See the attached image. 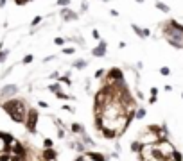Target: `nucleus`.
Returning <instances> with one entry per match:
<instances>
[{"label":"nucleus","instance_id":"aec40b11","mask_svg":"<svg viewBox=\"0 0 183 161\" xmlns=\"http://www.w3.org/2000/svg\"><path fill=\"white\" fill-rule=\"evenodd\" d=\"M56 134H58V138H59V140H63V138H65V129L63 127H56Z\"/></svg>","mask_w":183,"mask_h":161},{"label":"nucleus","instance_id":"cd10ccee","mask_svg":"<svg viewBox=\"0 0 183 161\" xmlns=\"http://www.w3.org/2000/svg\"><path fill=\"white\" fill-rule=\"evenodd\" d=\"M27 2H32V0H14V4H16V6H25Z\"/></svg>","mask_w":183,"mask_h":161},{"label":"nucleus","instance_id":"72a5a7b5","mask_svg":"<svg viewBox=\"0 0 183 161\" xmlns=\"http://www.w3.org/2000/svg\"><path fill=\"white\" fill-rule=\"evenodd\" d=\"M52 59H54V56H49V57H45L43 61H45V63H49V61H52Z\"/></svg>","mask_w":183,"mask_h":161},{"label":"nucleus","instance_id":"f257e3e1","mask_svg":"<svg viewBox=\"0 0 183 161\" xmlns=\"http://www.w3.org/2000/svg\"><path fill=\"white\" fill-rule=\"evenodd\" d=\"M0 107H2L7 114H9V118L16 124H24L25 122V117H27V104L25 100H22L18 97L14 99H9V100H4V102H0Z\"/></svg>","mask_w":183,"mask_h":161},{"label":"nucleus","instance_id":"2eb2a0df","mask_svg":"<svg viewBox=\"0 0 183 161\" xmlns=\"http://www.w3.org/2000/svg\"><path fill=\"white\" fill-rule=\"evenodd\" d=\"M131 29L135 31V34H136V36H140V38H144V29H140L138 25H135V24L131 25Z\"/></svg>","mask_w":183,"mask_h":161},{"label":"nucleus","instance_id":"4be33fe9","mask_svg":"<svg viewBox=\"0 0 183 161\" xmlns=\"http://www.w3.org/2000/svg\"><path fill=\"white\" fill-rule=\"evenodd\" d=\"M32 54H27V56H24V59H22V63H24V64H29V63H32Z\"/></svg>","mask_w":183,"mask_h":161},{"label":"nucleus","instance_id":"c9c22d12","mask_svg":"<svg viewBox=\"0 0 183 161\" xmlns=\"http://www.w3.org/2000/svg\"><path fill=\"white\" fill-rule=\"evenodd\" d=\"M102 2H108V0H102Z\"/></svg>","mask_w":183,"mask_h":161},{"label":"nucleus","instance_id":"39448f33","mask_svg":"<svg viewBox=\"0 0 183 161\" xmlns=\"http://www.w3.org/2000/svg\"><path fill=\"white\" fill-rule=\"evenodd\" d=\"M106 49H108L106 41H102V39H101L97 47L92 49V56H94V57H104V56H106Z\"/></svg>","mask_w":183,"mask_h":161},{"label":"nucleus","instance_id":"20e7f679","mask_svg":"<svg viewBox=\"0 0 183 161\" xmlns=\"http://www.w3.org/2000/svg\"><path fill=\"white\" fill-rule=\"evenodd\" d=\"M40 161H58V150L52 149H43L40 154Z\"/></svg>","mask_w":183,"mask_h":161},{"label":"nucleus","instance_id":"6ab92c4d","mask_svg":"<svg viewBox=\"0 0 183 161\" xmlns=\"http://www.w3.org/2000/svg\"><path fill=\"white\" fill-rule=\"evenodd\" d=\"M56 4H58L61 9H63V7H70V0H58Z\"/></svg>","mask_w":183,"mask_h":161},{"label":"nucleus","instance_id":"393cba45","mask_svg":"<svg viewBox=\"0 0 183 161\" xmlns=\"http://www.w3.org/2000/svg\"><path fill=\"white\" fill-rule=\"evenodd\" d=\"M156 7H158L160 11H164V13H167V11H169V7H167L165 4H162V2H156Z\"/></svg>","mask_w":183,"mask_h":161},{"label":"nucleus","instance_id":"0eeeda50","mask_svg":"<svg viewBox=\"0 0 183 161\" xmlns=\"http://www.w3.org/2000/svg\"><path fill=\"white\" fill-rule=\"evenodd\" d=\"M11 138L13 136L7 134V132H0V156L7 152V142L11 140Z\"/></svg>","mask_w":183,"mask_h":161},{"label":"nucleus","instance_id":"c85d7f7f","mask_svg":"<svg viewBox=\"0 0 183 161\" xmlns=\"http://www.w3.org/2000/svg\"><path fill=\"white\" fill-rule=\"evenodd\" d=\"M38 106H40V107H43V109H47V107H49V102H45V100H40V102H38Z\"/></svg>","mask_w":183,"mask_h":161},{"label":"nucleus","instance_id":"f03ea898","mask_svg":"<svg viewBox=\"0 0 183 161\" xmlns=\"http://www.w3.org/2000/svg\"><path fill=\"white\" fill-rule=\"evenodd\" d=\"M38 122H40V113H38V109H34V107H29V109H27L25 122H24V125H25L27 132H31V134H36V131H38Z\"/></svg>","mask_w":183,"mask_h":161},{"label":"nucleus","instance_id":"9b49d317","mask_svg":"<svg viewBox=\"0 0 183 161\" xmlns=\"http://www.w3.org/2000/svg\"><path fill=\"white\" fill-rule=\"evenodd\" d=\"M74 68H77V70H83V68H86L88 66V61L86 59H77V61H74V64H72Z\"/></svg>","mask_w":183,"mask_h":161},{"label":"nucleus","instance_id":"473e14b6","mask_svg":"<svg viewBox=\"0 0 183 161\" xmlns=\"http://www.w3.org/2000/svg\"><path fill=\"white\" fill-rule=\"evenodd\" d=\"M160 72H162V75H169V68H162Z\"/></svg>","mask_w":183,"mask_h":161},{"label":"nucleus","instance_id":"f8f14e48","mask_svg":"<svg viewBox=\"0 0 183 161\" xmlns=\"http://www.w3.org/2000/svg\"><path fill=\"white\" fill-rule=\"evenodd\" d=\"M144 117H146V109H144V107H136V111H135V118L142 120Z\"/></svg>","mask_w":183,"mask_h":161},{"label":"nucleus","instance_id":"4468645a","mask_svg":"<svg viewBox=\"0 0 183 161\" xmlns=\"http://www.w3.org/2000/svg\"><path fill=\"white\" fill-rule=\"evenodd\" d=\"M76 161H95V159L90 156V152H86V154H81V156H79Z\"/></svg>","mask_w":183,"mask_h":161},{"label":"nucleus","instance_id":"7ed1b4c3","mask_svg":"<svg viewBox=\"0 0 183 161\" xmlns=\"http://www.w3.org/2000/svg\"><path fill=\"white\" fill-rule=\"evenodd\" d=\"M18 93V86L16 84H6L2 89H0V102L14 99V95Z\"/></svg>","mask_w":183,"mask_h":161},{"label":"nucleus","instance_id":"b1692460","mask_svg":"<svg viewBox=\"0 0 183 161\" xmlns=\"http://www.w3.org/2000/svg\"><path fill=\"white\" fill-rule=\"evenodd\" d=\"M0 161H13V156H11L9 152H6V154L0 156Z\"/></svg>","mask_w":183,"mask_h":161},{"label":"nucleus","instance_id":"bb28decb","mask_svg":"<svg viewBox=\"0 0 183 161\" xmlns=\"http://www.w3.org/2000/svg\"><path fill=\"white\" fill-rule=\"evenodd\" d=\"M54 43H56V45H59V47H63L66 41H65V38H54Z\"/></svg>","mask_w":183,"mask_h":161},{"label":"nucleus","instance_id":"9d476101","mask_svg":"<svg viewBox=\"0 0 183 161\" xmlns=\"http://www.w3.org/2000/svg\"><path fill=\"white\" fill-rule=\"evenodd\" d=\"M49 91H50V93H54V95H58L59 93V91H61V84L56 81V82H52V84H49V88H47Z\"/></svg>","mask_w":183,"mask_h":161},{"label":"nucleus","instance_id":"f3484780","mask_svg":"<svg viewBox=\"0 0 183 161\" xmlns=\"http://www.w3.org/2000/svg\"><path fill=\"white\" fill-rule=\"evenodd\" d=\"M104 75H106V70H102V68H99V70L94 74V77H95V79H104Z\"/></svg>","mask_w":183,"mask_h":161},{"label":"nucleus","instance_id":"2f4dec72","mask_svg":"<svg viewBox=\"0 0 183 161\" xmlns=\"http://www.w3.org/2000/svg\"><path fill=\"white\" fill-rule=\"evenodd\" d=\"M86 9H88V2H83V4H81V11H83V13H84V11H86Z\"/></svg>","mask_w":183,"mask_h":161},{"label":"nucleus","instance_id":"412c9836","mask_svg":"<svg viewBox=\"0 0 183 161\" xmlns=\"http://www.w3.org/2000/svg\"><path fill=\"white\" fill-rule=\"evenodd\" d=\"M58 99H61V100H70V99H74V97H70V95H66V93H63V91H59V93L56 95Z\"/></svg>","mask_w":183,"mask_h":161},{"label":"nucleus","instance_id":"6e6552de","mask_svg":"<svg viewBox=\"0 0 183 161\" xmlns=\"http://www.w3.org/2000/svg\"><path fill=\"white\" fill-rule=\"evenodd\" d=\"M68 131H70V134H84V127L79 124V122H74V124H70V127H68Z\"/></svg>","mask_w":183,"mask_h":161},{"label":"nucleus","instance_id":"c756f323","mask_svg":"<svg viewBox=\"0 0 183 161\" xmlns=\"http://www.w3.org/2000/svg\"><path fill=\"white\" fill-rule=\"evenodd\" d=\"M63 109H65V111H68V113H76V109H74L72 106H63Z\"/></svg>","mask_w":183,"mask_h":161},{"label":"nucleus","instance_id":"a878e982","mask_svg":"<svg viewBox=\"0 0 183 161\" xmlns=\"http://www.w3.org/2000/svg\"><path fill=\"white\" fill-rule=\"evenodd\" d=\"M92 38H94V39H97V41H101V34H99V31H97V29H94V31H92Z\"/></svg>","mask_w":183,"mask_h":161},{"label":"nucleus","instance_id":"dca6fc26","mask_svg":"<svg viewBox=\"0 0 183 161\" xmlns=\"http://www.w3.org/2000/svg\"><path fill=\"white\" fill-rule=\"evenodd\" d=\"M61 52H63L65 56H72V54L76 52V49H74V47H63V50H61Z\"/></svg>","mask_w":183,"mask_h":161},{"label":"nucleus","instance_id":"1a4fd4ad","mask_svg":"<svg viewBox=\"0 0 183 161\" xmlns=\"http://www.w3.org/2000/svg\"><path fill=\"white\" fill-rule=\"evenodd\" d=\"M58 82H59V84H65V86H72V81H70V72H66L63 77H59V79H58Z\"/></svg>","mask_w":183,"mask_h":161},{"label":"nucleus","instance_id":"423d86ee","mask_svg":"<svg viewBox=\"0 0 183 161\" xmlns=\"http://www.w3.org/2000/svg\"><path fill=\"white\" fill-rule=\"evenodd\" d=\"M59 14H61V18H63L65 21H70V20L74 21V20H77V18H79V14H77V13H74L70 7H63V9L59 11Z\"/></svg>","mask_w":183,"mask_h":161},{"label":"nucleus","instance_id":"5701e85b","mask_svg":"<svg viewBox=\"0 0 183 161\" xmlns=\"http://www.w3.org/2000/svg\"><path fill=\"white\" fill-rule=\"evenodd\" d=\"M43 18L41 16H34L32 18V21H31V27H36V25H40V21H41Z\"/></svg>","mask_w":183,"mask_h":161},{"label":"nucleus","instance_id":"f704fd0d","mask_svg":"<svg viewBox=\"0 0 183 161\" xmlns=\"http://www.w3.org/2000/svg\"><path fill=\"white\" fill-rule=\"evenodd\" d=\"M6 2H7V0H0V7H4V6H6Z\"/></svg>","mask_w":183,"mask_h":161},{"label":"nucleus","instance_id":"a211bd4d","mask_svg":"<svg viewBox=\"0 0 183 161\" xmlns=\"http://www.w3.org/2000/svg\"><path fill=\"white\" fill-rule=\"evenodd\" d=\"M140 149H142V145H140V142H138V140L131 143V150H133V152H138Z\"/></svg>","mask_w":183,"mask_h":161},{"label":"nucleus","instance_id":"7c9ffc66","mask_svg":"<svg viewBox=\"0 0 183 161\" xmlns=\"http://www.w3.org/2000/svg\"><path fill=\"white\" fill-rule=\"evenodd\" d=\"M49 77H50V79H56V81H58V79H59V74H58V72H52Z\"/></svg>","mask_w":183,"mask_h":161},{"label":"nucleus","instance_id":"ddd939ff","mask_svg":"<svg viewBox=\"0 0 183 161\" xmlns=\"http://www.w3.org/2000/svg\"><path fill=\"white\" fill-rule=\"evenodd\" d=\"M41 145H43V149H52V147H54V140H50V138H45Z\"/></svg>","mask_w":183,"mask_h":161}]
</instances>
